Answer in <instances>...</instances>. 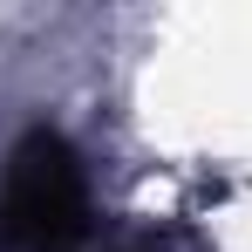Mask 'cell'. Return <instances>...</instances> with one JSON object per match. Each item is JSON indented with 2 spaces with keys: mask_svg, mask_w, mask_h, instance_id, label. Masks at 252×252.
Returning a JSON list of instances; mask_svg holds the SVG:
<instances>
[{
  "mask_svg": "<svg viewBox=\"0 0 252 252\" xmlns=\"http://www.w3.org/2000/svg\"><path fill=\"white\" fill-rule=\"evenodd\" d=\"M89 239L82 157L62 129H28L0 184V246L7 252H75Z\"/></svg>",
  "mask_w": 252,
  "mask_h": 252,
  "instance_id": "cell-1",
  "label": "cell"
}]
</instances>
